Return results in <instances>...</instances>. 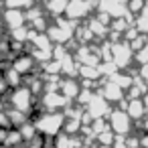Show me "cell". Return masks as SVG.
Segmentation results:
<instances>
[{"mask_svg":"<svg viewBox=\"0 0 148 148\" xmlns=\"http://www.w3.org/2000/svg\"><path fill=\"white\" fill-rule=\"evenodd\" d=\"M31 122L37 126L39 136H53V138H57L63 132L67 118H65L63 112H37Z\"/></svg>","mask_w":148,"mask_h":148,"instance_id":"1","label":"cell"},{"mask_svg":"<svg viewBox=\"0 0 148 148\" xmlns=\"http://www.w3.org/2000/svg\"><path fill=\"white\" fill-rule=\"evenodd\" d=\"M35 97H37V95H35L27 85H21V87L12 89L6 99H8V108L18 110V112H23V114H27V116L31 118V112L37 110V99H35Z\"/></svg>","mask_w":148,"mask_h":148,"instance_id":"2","label":"cell"},{"mask_svg":"<svg viewBox=\"0 0 148 148\" xmlns=\"http://www.w3.org/2000/svg\"><path fill=\"white\" fill-rule=\"evenodd\" d=\"M93 10H97V0H69L65 16L79 25L81 21H89Z\"/></svg>","mask_w":148,"mask_h":148,"instance_id":"3","label":"cell"},{"mask_svg":"<svg viewBox=\"0 0 148 148\" xmlns=\"http://www.w3.org/2000/svg\"><path fill=\"white\" fill-rule=\"evenodd\" d=\"M71 101L61 91H49L41 95V112H65Z\"/></svg>","mask_w":148,"mask_h":148,"instance_id":"4","label":"cell"},{"mask_svg":"<svg viewBox=\"0 0 148 148\" xmlns=\"http://www.w3.org/2000/svg\"><path fill=\"white\" fill-rule=\"evenodd\" d=\"M97 12H106L112 21L128 16V2L126 0H97Z\"/></svg>","mask_w":148,"mask_h":148,"instance_id":"5","label":"cell"},{"mask_svg":"<svg viewBox=\"0 0 148 148\" xmlns=\"http://www.w3.org/2000/svg\"><path fill=\"white\" fill-rule=\"evenodd\" d=\"M130 116L126 110H112V114L108 116V124H110V130L118 136H126L130 132Z\"/></svg>","mask_w":148,"mask_h":148,"instance_id":"6","label":"cell"},{"mask_svg":"<svg viewBox=\"0 0 148 148\" xmlns=\"http://www.w3.org/2000/svg\"><path fill=\"white\" fill-rule=\"evenodd\" d=\"M0 23L2 27L10 33V31H16V29H23L27 27V16H25V10H12V8H4L2 14H0Z\"/></svg>","mask_w":148,"mask_h":148,"instance_id":"7","label":"cell"},{"mask_svg":"<svg viewBox=\"0 0 148 148\" xmlns=\"http://www.w3.org/2000/svg\"><path fill=\"white\" fill-rule=\"evenodd\" d=\"M132 57H134V51H132L130 43H126V41L124 43H112V61L116 63L118 69L128 67Z\"/></svg>","mask_w":148,"mask_h":148,"instance_id":"8","label":"cell"},{"mask_svg":"<svg viewBox=\"0 0 148 148\" xmlns=\"http://www.w3.org/2000/svg\"><path fill=\"white\" fill-rule=\"evenodd\" d=\"M85 112H87L93 120H103L106 116H110V114H112V110H110V101H108L99 91H95V93H93V99L87 103Z\"/></svg>","mask_w":148,"mask_h":148,"instance_id":"9","label":"cell"},{"mask_svg":"<svg viewBox=\"0 0 148 148\" xmlns=\"http://www.w3.org/2000/svg\"><path fill=\"white\" fill-rule=\"evenodd\" d=\"M81 83L77 77H61V83H59V91L69 99V101H77L79 93H81Z\"/></svg>","mask_w":148,"mask_h":148,"instance_id":"10","label":"cell"},{"mask_svg":"<svg viewBox=\"0 0 148 148\" xmlns=\"http://www.w3.org/2000/svg\"><path fill=\"white\" fill-rule=\"evenodd\" d=\"M12 67H14V71H18L23 77H29V75H33V71L37 69V63H35V59H33L29 53H23V55L14 57Z\"/></svg>","mask_w":148,"mask_h":148,"instance_id":"11","label":"cell"},{"mask_svg":"<svg viewBox=\"0 0 148 148\" xmlns=\"http://www.w3.org/2000/svg\"><path fill=\"white\" fill-rule=\"evenodd\" d=\"M67 6H69V0H45L43 2V8H45L47 16H51L53 21L65 16Z\"/></svg>","mask_w":148,"mask_h":148,"instance_id":"12","label":"cell"},{"mask_svg":"<svg viewBox=\"0 0 148 148\" xmlns=\"http://www.w3.org/2000/svg\"><path fill=\"white\" fill-rule=\"evenodd\" d=\"M110 103H114V101H122V97H124V89L120 87V85H116L114 81H110V79H103V83H101V89H97Z\"/></svg>","mask_w":148,"mask_h":148,"instance_id":"13","label":"cell"},{"mask_svg":"<svg viewBox=\"0 0 148 148\" xmlns=\"http://www.w3.org/2000/svg\"><path fill=\"white\" fill-rule=\"evenodd\" d=\"M87 27H89V31L93 33L95 39H106V37H110V27L103 25L97 16H91V18L87 21Z\"/></svg>","mask_w":148,"mask_h":148,"instance_id":"14","label":"cell"},{"mask_svg":"<svg viewBox=\"0 0 148 148\" xmlns=\"http://www.w3.org/2000/svg\"><path fill=\"white\" fill-rule=\"evenodd\" d=\"M126 112H128V116L132 120H140L144 116V112H146V106H144L142 99H130L128 106H126Z\"/></svg>","mask_w":148,"mask_h":148,"instance_id":"15","label":"cell"},{"mask_svg":"<svg viewBox=\"0 0 148 148\" xmlns=\"http://www.w3.org/2000/svg\"><path fill=\"white\" fill-rule=\"evenodd\" d=\"M83 81H101V73L97 67H79V77Z\"/></svg>","mask_w":148,"mask_h":148,"instance_id":"16","label":"cell"},{"mask_svg":"<svg viewBox=\"0 0 148 148\" xmlns=\"http://www.w3.org/2000/svg\"><path fill=\"white\" fill-rule=\"evenodd\" d=\"M4 8H12V10H29L31 6H35L33 0H4Z\"/></svg>","mask_w":148,"mask_h":148,"instance_id":"17","label":"cell"},{"mask_svg":"<svg viewBox=\"0 0 148 148\" xmlns=\"http://www.w3.org/2000/svg\"><path fill=\"white\" fill-rule=\"evenodd\" d=\"M25 16H27V23L31 25V23H35L37 18L47 16V12H45V8H43L41 4H35V6H31L29 10H25Z\"/></svg>","mask_w":148,"mask_h":148,"instance_id":"18","label":"cell"},{"mask_svg":"<svg viewBox=\"0 0 148 148\" xmlns=\"http://www.w3.org/2000/svg\"><path fill=\"white\" fill-rule=\"evenodd\" d=\"M97 140H99L101 146H112V144H114V132H112V130H106L103 134L97 136Z\"/></svg>","mask_w":148,"mask_h":148,"instance_id":"19","label":"cell"},{"mask_svg":"<svg viewBox=\"0 0 148 148\" xmlns=\"http://www.w3.org/2000/svg\"><path fill=\"white\" fill-rule=\"evenodd\" d=\"M142 8H144V0H130L128 2V10L130 12H138Z\"/></svg>","mask_w":148,"mask_h":148,"instance_id":"20","label":"cell"},{"mask_svg":"<svg viewBox=\"0 0 148 148\" xmlns=\"http://www.w3.org/2000/svg\"><path fill=\"white\" fill-rule=\"evenodd\" d=\"M8 91H10V87L6 85V81H4V77H2V73H0V99L8 97V95H6Z\"/></svg>","mask_w":148,"mask_h":148,"instance_id":"21","label":"cell"},{"mask_svg":"<svg viewBox=\"0 0 148 148\" xmlns=\"http://www.w3.org/2000/svg\"><path fill=\"white\" fill-rule=\"evenodd\" d=\"M142 77L148 81V65H144V67H142Z\"/></svg>","mask_w":148,"mask_h":148,"instance_id":"22","label":"cell"},{"mask_svg":"<svg viewBox=\"0 0 148 148\" xmlns=\"http://www.w3.org/2000/svg\"><path fill=\"white\" fill-rule=\"evenodd\" d=\"M33 2H35V4H41V6H43V2H45V0H33Z\"/></svg>","mask_w":148,"mask_h":148,"instance_id":"23","label":"cell"},{"mask_svg":"<svg viewBox=\"0 0 148 148\" xmlns=\"http://www.w3.org/2000/svg\"><path fill=\"white\" fill-rule=\"evenodd\" d=\"M144 106H146V110H148V95H146V99H144Z\"/></svg>","mask_w":148,"mask_h":148,"instance_id":"24","label":"cell"},{"mask_svg":"<svg viewBox=\"0 0 148 148\" xmlns=\"http://www.w3.org/2000/svg\"><path fill=\"white\" fill-rule=\"evenodd\" d=\"M2 10H4V6H2V2H0V14H2Z\"/></svg>","mask_w":148,"mask_h":148,"instance_id":"25","label":"cell"},{"mask_svg":"<svg viewBox=\"0 0 148 148\" xmlns=\"http://www.w3.org/2000/svg\"><path fill=\"white\" fill-rule=\"evenodd\" d=\"M144 128H146V130H148V120H146V126H144Z\"/></svg>","mask_w":148,"mask_h":148,"instance_id":"26","label":"cell"},{"mask_svg":"<svg viewBox=\"0 0 148 148\" xmlns=\"http://www.w3.org/2000/svg\"><path fill=\"white\" fill-rule=\"evenodd\" d=\"M99 148H110V146H99Z\"/></svg>","mask_w":148,"mask_h":148,"instance_id":"27","label":"cell"},{"mask_svg":"<svg viewBox=\"0 0 148 148\" xmlns=\"http://www.w3.org/2000/svg\"><path fill=\"white\" fill-rule=\"evenodd\" d=\"M0 25H2V23H0Z\"/></svg>","mask_w":148,"mask_h":148,"instance_id":"28","label":"cell"}]
</instances>
